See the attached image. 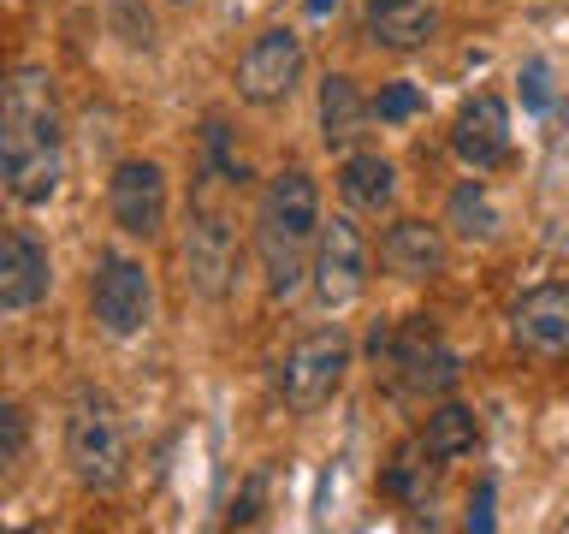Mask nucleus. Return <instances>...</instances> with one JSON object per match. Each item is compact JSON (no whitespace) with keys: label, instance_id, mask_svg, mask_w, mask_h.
<instances>
[{"label":"nucleus","instance_id":"nucleus-1","mask_svg":"<svg viewBox=\"0 0 569 534\" xmlns=\"http://www.w3.org/2000/svg\"><path fill=\"white\" fill-rule=\"evenodd\" d=\"M0 142H7V190L24 208L48 202L66 172V131L48 71H18L0 96Z\"/></svg>","mask_w":569,"mask_h":534},{"label":"nucleus","instance_id":"nucleus-2","mask_svg":"<svg viewBox=\"0 0 569 534\" xmlns=\"http://www.w3.org/2000/svg\"><path fill=\"white\" fill-rule=\"evenodd\" d=\"M315 238H320V190L302 167H284L267 178L261 202H256V256L267 274V291L291 297L309 279L315 261Z\"/></svg>","mask_w":569,"mask_h":534},{"label":"nucleus","instance_id":"nucleus-3","mask_svg":"<svg viewBox=\"0 0 569 534\" xmlns=\"http://www.w3.org/2000/svg\"><path fill=\"white\" fill-rule=\"evenodd\" d=\"M368 350L386 374L391 398H403V404H439V398H451L457 380H462L457 350L445 345L427 315H409L398 327H373Z\"/></svg>","mask_w":569,"mask_h":534},{"label":"nucleus","instance_id":"nucleus-4","mask_svg":"<svg viewBox=\"0 0 569 534\" xmlns=\"http://www.w3.org/2000/svg\"><path fill=\"white\" fill-rule=\"evenodd\" d=\"M66 463L89 493H119L131 475V445H124V422L101 392H83L66 416Z\"/></svg>","mask_w":569,"mask_h":534},{"label":"nucleus","instance_id":"nucleus-5","mask_svg":"<svg viewBox=\"0 0 569 534\" xmlns=\"http://www.w3.org/2000/svg\"><path fill=\"white\" fill-rule=\"evenodd\" d=\"M178 256H184V279L196 297L208 303H226L231 285H238V261H243V244H238V226H231V214L213 202V190L202 185V196L190 202L184 214V244H178Z\"/></svg>","mask_w":569,"mask_h":534},{"label":"nucleus","instance_id":"nucleus-6","mask_svg":"<svg viewBox=\"0 0 569 534\" xmlns=\"http://www.w3.org/2000/svg\"><path fill=\"white\" fill-rule=\"evenodd\" d=\"M89 309H96L101 333L113 338H137L149 327L154 315V285H149V267L137 256H119V249H107L96 261V279H89Z\"/></svg>","mask_w":569,"mask_h":534},{"label":"nucleus","instance_id":"nucleus-7","mask_svg":"<svg viewBox=\"0 0 569 534\" xmlns=\"http://www.w3.org/2000/svg\"><path fill=\"white\" fill-rule=\"evenodd\" d=\"M309 279H315L320 309H345V303H356V297L368 291V238L356 231L350 214H332V220H320Z\"/></svg>","mask_w":569,"mask_h":534},{"label":"nucleus","instance_id":"nucleus-8","mask_svg":"<svg viewBox=\"0 0 569 534\" xmlns=\"http://www.w3.org/2000/svg\"><path fill=\"white\" fill-rule=\"evenodd\" d=\"M345 374H350V338L338 333V327H332V333H309L291 356H284V368H279L284 404L309 416V409H320V404L338 398Z\"/></svg>","mask_w":569,"mask_h":534},{"label":"nucleus","instance_id":"nucleus-9","mask_svg":"<svg viewBox=\"0 0 569 534\" xmlns=\"http://www.w3.org/2000/svg\"><path fill=\"white\" fill-rule=\"evenodd\" d=\"M302 78V42H297V30H261L256 42L243 48V60H238V96L249 107H279V101H291V89Z\"/></svg>","mask_w":569,"mask_h":534},{"label":"nucleus","instance_id":"nucleus-10","mask_svg":"<svg viewBox=\"0 0 569 534\" xmlns=\"http://www.w3.org/2000/svg\"><path fill=\"white\" fill-rule=\"evenodd\" d=\"M107 208H113V226L124 238H160L167 226V172L154 160H119L113 178H107Z\"/></svg>","mask_w":569,"mask_h":534},{"label":"nucleus","instance_id":"nucleus-11","mask_svg":"<svg viewBox=\"0 0 569 534\" xmlns=\"http://www.w3.org/2000/svg\"><path fill=\"white\" fill-rule=\"evenodd\" d=\"M510 338L533 363H569V285H533L510 309Z\"/></svg>","mask_w":569,"mask_h":534},{"label":"nucleus","instance_id":"nucleus-12","mask_svg":"<svg viewBox=\"0 0 569 534\" xmlns=\"http://www.w3.org/2000/svg\"><path fill=\"white\" fill-rule=\"evenodd\" d=\"M451 149L462 167L475 172H492L510 160V107L498 96H475L457 107V125H451Z\"/></svg>","mask_w":569,"mask_h":534},{"label":"nucleus","instance_id":"nucleus-13","mask_svg":"<svg viewBox=\"0 0 569 534\" xmlns=\"http://www.w3.org/2000/svg\"><path fill=\"white\" fill-rule=\"evenodd\" d=\"M48 279V249L30 231H0V309H36Z\"/></svg>","mask_w":569,"mask_h":534},{"label":"nucleus","instance_id":"nucleus-14","mask_svg":"<svg viewBox=\"0 0 569 534\" xmlns=\"http://www.w3.org/2000/svg\"><path fill=\"white\" fill-rule=\"evenodd\" d=\"M439 469H445V463L427 452V439H421V434H409L398 452H391L386 475H380V487H386V498H398V505L427 511V505H433V493H439Z\"/></svg>","mask_w":569,"mask_h":534},{"label":"nucleus","instance_id":"nucleus-15","mask_svg":"<svg viewBox=\"0 0 569 534\" xmlns=\"http://www.w3.org/2000/svg\"><path fill=\"white\" fill-rule=\"evenodd\" d=\"M380 261H386L398 279H433L439 267H445V238H439V226H427V220H398V226H386Z\"/></svg>","mask_w":569,"mask_h":534},{"label":"nucleus","instance_id":"nucleus-16","mask_svg":"<svg viewBox=\"0 0 569 534\" xmlns=\"http://www.w3.org/2000/svg\"><path fill=\"white\" fill-rule=\"evenodd\" d=\"M368 113L373 107L362 101V89H356L345 71H332V78L320 83V137H327V149L350 155L356 142H362V131H368Z\"/></svg>","mask_w":569,"mask_h":534},{"label":"nucleus","instance_id":"nucleus-17","mask_svg":"<svg viewBox=\"0 0 569 534\" xmlns=\"http://www.w3.org/2000/svg\"><path fill=\"white\" fill-rule=\"evenodd\" d=\"M368 36L391 53H416L433 36V12L421 0H368Z\"/></svg>","mask_w":569,"mask_h":534},{"label":"nucleus","instance_id":"nucleus-18","mask_svg":"<svg viewBox=\"0 0 569 534\" xmlns=\"http://www.w3.org/2000/svg\"><path fill=\"white\" fill-rule=\"evenodd\" d=\"M338 190H345V202L356 214H380L398 196V167L386 155H350L345 172H338Z\"/></svg>","mask_w":569,"mask_h":534},{"label":"nucleus","instance_id":"nucleus-19","mask_svg":"<svg viewBox=\"0 0 569 534\" xmlns=\"http://www.w3.org/2000/svg\"><path fill=\"white\" fill-rule=\"evenodd\" d=\"M421 439H427V452H433L439 463H457V457H469L480 445V416L469 404H439L433 416H427Z\"/></svg>","mask_w":569,"mask_h":534},{"label":"nucleus","instance_id":"nucleus-20","mask_svg":"<svg viewBox=\"0 0 569 534\" xmlns=\"http://www.w3.org/2000/svg\"><path fill=\"white\" fill-rule=\"evenodd\" d=\"M451 231H457V238H469V244L498 238V208H492V196H487L480 178H469V185L451 190Z\"/></svg>","mask_w":569,"mask_h":534},{"label":"nucleus","instance_id":"nucleus-21","mask_svg":"<svg viewBox=\"0 0 569 534\" xmlns=\"http://www.w3.org/2000/svg\"><path fill=\"white\" fill-rule=\"evenodd\" d=\"M24 445H30V416L18 404L0 398V475L12 469L18 457H24Z\"/></svg>","mask_w":569,"mask_h":534},{"label":"nucleus","instance_id":"nucleus-22","mask_svg":"<svg viewBox=\"0 0 569 534\" xmlns=\"http://www.w3.org/2000/svg\"><path fill=\"white\" fill-rule=\"evenodd\" d=\"M107 12H113V24L131 48H154V18L137 12V0H107Z\"/></svg>","mask_w":569,"mask_h":534},{"label":"nucleus","instance_id":"nucleus-23","mask_svg":"<svg viewBox=\"0 0 569 534\" xmlns=\"http://www.w3.org/2000/svg\"><path fill=\"white\" fill-rule=\"evenodd\" d=\"M373 113H380L386 125L416 119V113H421V89H416V83H386V89H380V101H373Z\"/></svg>","mask_w":569,"mask_h":534},{"label":"nucleus","instance_id":"nucleus-24","mask_svg":"<svg viewBox=\"0 0 569 534\" xmlns=\"http://www.w3.org/2000/svg\"><path fill=\"white\" fill-rule=\"evenodd\" d=\"M261 493H267V475H249L243 498H238V505H231V523H238V528H249V523H256V516H261Z\"/></svg>","mask_w":569,"mask_h":534},{"label":"nucleus","instance_id":"nucleus-25","mask_svg":"<svg viewBox=\"0 0 569 534\" xmlns=\"http://www.w3.org/2000/svg\"><path fill=\"white\" fill-rule=\"evenodd\" d=\"M469 528H475V534L492 528V487H487V481H480V487L469 493Z\"/></svg>","mask_w":569,"mask_h":534},{"label":"nucleus","instance_id":"nucleus-26","mask_svg":"<svg viewBox=\"0 0 569 534\" xmlns=\"http://www.w3.org/2000/svg\"><path fill=\"white\" fill-rule=\"evenodd\" d=\"M522 101L528 107H546V66H528L522 71Z\"/></svg>","mask_w":569,"mask_h":534},{"label":"nucleus","instance_id":"nucleus-27","mask_svg":"<svg viewBox=\"0 0 569 534\" xmlns=\"http://www.w3.org/2000/svg\"><path fill=\"white\" fill-rule=\"evenodd\" d=\"M332 7H338V0H309V12H315V18H327Z\"/></svg>","mask_w":569,"mask_h":534},{"label":"nucleus","instance_id":"nucleus-28","mask_svg":"<svg viewBox=\"0 0 569 534\" xmlns=\"http://www.w3.org/2000/svg\"><path fill=\"white\" fill-rule=\"evenodd\" d=\"M0 185H7V142H0Z\"/></svg>","mask_w":569,"mask_h":534},{"label":"nucleus","instance_id":"nucleus-29","mask_svg":"<svg viewBox=\"0 0 569 534\" xmlns=\"http://www.w3.org/2000/svg\"><path fill=\"white\" fill-rule=\"evenodd\" d=\"M0 96H7V60H0Z\"/></svg>","mask_w":569,"mask_h":534},{"label":"nucleus","instance_id":"nucleus-30","mask_svg":"<svg viewBox=\"0 0 569 534\" xmlns=\"http://www.w3.org/2000/svg\"><path fill=\"white\" fill-rule=\"evenodd\" d=\"M172 7H190V0H172Z\"/></svg>","mask_w":569,"mask_h":534}]
</instances>
